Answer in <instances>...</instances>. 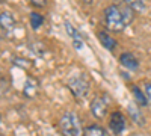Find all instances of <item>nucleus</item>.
<instances>
[{"mask_svg":"<svg viewBox=\"0 0 151 136\" xmlns=\"http://www.w3.org/2000/svg\"><path fill=\"white\" fill-rule=\"evenodd\" d=\"M103 20H104V26L107 30L110 32H122L125 27H127V23L124 20V15L119 9V6L116 3H112L109 5L104 12H103Z\"/></svg>","mask_w":151,"mask_h":136,"instance_id":"f257e3e1","label":"nucleus"},{"mask_svg":"<svg viewBox=\"0 0 151 136\" xmlns=\"http://www.w3.org/2000/svg\"><path fill=\"white\" fill-rule=\"evenodd\" d=\"M59 130L64 136H82L80 119L74 112H65L59 119Z\"/></svg>","mask_w":151,"mask_h":136,"instance_id":"f03ea898","label":"nucleus"},{"mask_svg":"<svg viewBox=\"0 0 151 136\" xmlns=\"http://www.w3.org/2000/svg\"><path fill=\"white\" fill-rule=\"evenodd\" d=\"M67 85L76 98H83L89 92V80L86 76H73L67 80Z\"/></svg>","mask_w":151,"mask_h":136,"instance_id":"7ed1b4c3","label":"nucleus"},{"mask_svg":"<svg viewBox=\"0 0 151 136\" xmlns=\"http://www.w3.org/2000/svg\"><path fill=\"white\" fill-rule=\"evenodd\" d=\"M91 114L97 119H103L107 115V101L103 97H94V100L91 101Z\"/></svg>","mask_w":151,"mask_h":136,"instance_id":"20e7f679","label":"nucleus"},{"mask_svg":"<svg viewBox=\"0 0 151 136\" xmlns=\"http://www.w3.org/2000/svg\"><path fill=\"white\" fill-rule=\"evenodd\" d=\"M0 29H2V38H9L15 29V20L9 12H2L0 15Z\"/></svg>","mask_w":151,"mask_h":136,"instance_id":"39448f33","label":"nucleus"},{"mask_svg":"<svg viewBox=\"0 0 151 136\" xmlns=\"http://www.w3.org/2000/svg\"><path fill=\"white\" fill-rule=\"evenodd\" d=\"M125 126H127V122H125V117L119 112V110H116V112H112L110 119H109V127H110V130L115 133V135H119V133L124 132Z\"/></svg>","mask_w":151,"mask_h":136,"instance_id":"423d86ee","label":"nucleus"},{"mask_svg":"<svg viewBox=\"0 0 151 136\" xmlns=\"http://www.w3.org/2000/svg\"><path fill=\"white\" fill-rule=\"evenodd\" d=\"M119 64L124 67V68H127L130 71H136L137 68H139V60H137V58L130 53V52H124L121 53L119 56Z\"/></svg>","mask_w":151,"mask_h":136,"instance_id":"0eeeda50","label":"nucleus"},{"mask_svg":"<svg viewBox=\"0 0 151 136\" xmlns=\"http://www.w3.org/2000/svg\"><path fill=\"white\" fill-rule=\"evenodd\" d=\"M38 92H40V82H38L35 77H27L26 82H24V86H23V94L24 97L27 98H33L38 95Z\"/></svg>","mask_w":151,"mask_h":136,"instance_id":"6e6552de","label":"nucleus"},{"mask_svg":"<svg viewBox=\"0 0 151 136\" xmlns=\"http://www.w3.org/2000/svg\"><path fill=\"white\" fill-rule=\"evenodd\" d=\"M97 36H98V40H100V44H101L104 48H107V50H110V52L115 50L116 41H115V38H113V36H110V35H109L107 32H104V30L98 32Z\"/></svg>","mask_w":151,"mask_h":136,"instance_id":"1a4fd4ad","label":"nucleus"},{"mask_svg":"<svg viewBox=\"0 0 151 136\" xmlns=\"http://www.w3.org/2000/svg\"><path fill=\"white\" fill-rule=\"evenodd\" d=\"M129 114H130V117H132V119L136 122V124H139L141 127L145 124V118H144V115H142V112L139 110V104H130L129 106Z\"/></svg>","mask_w":151,"mask_h":136,"instance_id":"9d476101","label":"nucleus"},{"mask_svg":"<svg viewBox=\"0 0 151 136\" xmlns=\"http://www.w3.org/2000/svg\"><path fill=\"white\" fill-rule=\"evenodd\" d=\"M83 136H109V135H107L106 129H103L101 126H98V124H91V126L85 127Z\"/></svg>","mask_w":151,"mask_h":136,"instance_id":"9b49d317","label":"nucleus"},{"mask_svg":"<svg viewBox=\"0 0 151 136\" xmlns=\"http://www.w3.org/2000/svg\"><path fill=\"white\" fill-rule=\"evenodd\" d=\"M132 94H133V97H134V101L139 104V106H148L145 92H144L142 89H139V86H132Z\"/></svg>","mask_w":151,"mask_h":136,"instance_id":"f8f14e48","label":"nucleus"},{"mask_svg":"<svg viewBox=\"0 0 151 136\" xmlns=\"http://www.w3.org/2000/svg\"><path fill=\"white\" fill-rule=\"evenodd\" d=\"M29 20H30V26L33 30H38L44 24V17L41 14H38V12H30Z\"/></svg>","mask_w":151,"mask_h":136,"instance_id":"ddd939ff","label":"nucleus"},{"mask_svg":"<svg viewBox=\"0 0 151 136\" xmlns=\"http://www.w3.org/2000/svg\"><path fill=\"white\" fill-rule=\"evenodd\" d=\"M125 3L130 5L134 12H144L147 9V2L145 0H125Z\"/></svg>","mask_w":151,"mask_h":136,"instance_id":"4468645a","label":"nucleus"},{"mask_svg":"<svg viewBox=\"0 0 151 136\" xmlns=\"http://www.w3.org/2000/svg\"><path fill=\"white\" fill-rule=\"evenodd\" d=\"M64 26H65V30H67V33L71 36L73 40H82V36H80V33H79V30L76 29L73 24L70 23V21H64Z\"/></svg>","mask_w":151,"mask_h":136,"instance_id":"2eb2a0df","label":"nucleus"},{"mask_svg":"<svg viewBox=\"0 0 151 136\" xmlns=\"http://www.w3.org/2000/svg\"><path fill=\"white\" fill-rule=\"evenodd\" d=\"M144 92H145V97H147L148 106H151V83L150 82H145L144 83Z\"/></svg>","mask_w":151,"mask_h":136,"instance_id":"dca6fc26","label":"nucleus"},{"mask_svg":"<svg viewBox=\"0 0 151 136\" xmlns=\"http://www.w3.org/2000/svg\"><path fill=\"white\" fill-rule=\"evenodd\" d=\"M30 3L36 8H44L47 5V0H30Z\"/></svg>","mask_w":151,"mask_h":136,"instance_id":"f3484780","label":"nucleus"},{"mask_svg":"<svg viewBox=\"0 0 151 136\" xmlns=\"http://www.w3.org/2000/svg\"><path fill=\"white\" fill-rule=\"evenodd\" d=\"M0 82H2V95L5 97V92L8 91V85L5 86V77H2V79H0Z\"/></svg>","mask_w":151,"mask_h":136,"instance_id":"a211bd4d","label":"nucleus"},{"mask_svg":"<svg viewBox=\"0 0 151 136\" xmlns=\"http://www.w3.org/2000/svg\"><path fill=\"white\" fill-rule=\"evenodd\" d=\"M83 3H91V2H94V0H82Z\"/></svg>","mask_w":151,"mask_h":136,"instance_id":"6ab92c4d","label":"nucleus"},{"mask_svg":"<svg viewBox=\"0 0 151 136\" xmlns=\"http://www.w3.org/2000/svg\"><path fill=\"white\" fill-rule=\"evenodd\" d=\"M0 2H2V3H5V0H0Z\"/></svg>","mask_w":151,"mask_h":136,"instance_id":"aec40b11","label":"nucleus"}]
</instances>
